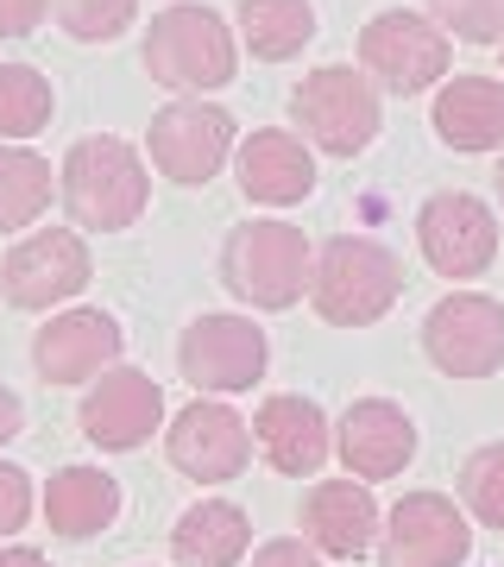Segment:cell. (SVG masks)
Instances as JSON below:
<instances>
[{
    "label": "cell",
    "mask_w": 504,
    "mask_h": 567,
    "mask_svg": "<svg viewBox=\"0 0 504 567\" xmlns=\"http://www.w3.org/2000/svg\"><path fill=\"white\" fill-rule=\"evenodd\" d=\"M461 505L485 529H504V442H485L461 466Z\"/></svg>",
    "instance_id": "484cf974"
},
{
    "label": "cell",
    "mask_w": 504,
    "mask_h": 567,
    "mask_svg": "<svg viewBox=\"0 0 504 567\" xmlns=\"http://www.w3.org/2000/svg\"><path fill=\"white\" fill-rule=\"evenodd\" d=\"M448 32L423 13H379L360 32V63L372 70V82H384L391 95H423L448 76Z\"/></svg>",
    "instance_id": "ba28073f"
},
{
    "label": "cell",
    "mask_w": 504,
    "mask_h": 567,
    "mask_svg": "<svg viewBox=\"0 0 504 567\" xmlns=\"http://www.w3.org/2000/svg\"><path fill=\"white\" fill-rule=\"evenodd\" d=\"M121 517V486L101 473V466H58L51 486H44V524L70 536V543H89Z\"/></svg>",
    "instance_id": "44dd1931"
},
{
    "label": "cell",
    "mask_w": 504,
    "mask_h": 567,
    "mask_svg": "<svg viewBox=\"0 0 504 567\" xmlns=\"http://www.w3.org/2000/svg\"><path fill=\"white\" fill-rule=\"evenodd\" d=\"M89 246L63 227H44L32 240H20L0 265V284H7V303L13 309H58L70 297L89 290Z\"/></svg>",
    "instance_id": "7c38bea8"
},
{
    "label": "cell",
    "mask_w": 504,
    "mask_h": 567,
    "mask_svg": "<svg viewBox=\"0 0 504 567\" xmlns=\"http://www.w3.org/2000/svg\"><path fill=\"white\" fill-rule=\"evenodd\" d=\"M0 567H51L39 548H0Z\"/></svg>",
    "instance_id": "d6a6232c"
},
{
    "label": "cell",
    "mask_w": 504,
    "mask_h": 567,
    "mask_svg": "<svg viewBox=\"0 0 504 567\" xmlns=\"http://www.w3.org/2000/svg\"><path fill=\"white\" fill-rule=\"evenodd\" d=\"M25 517H32V480H25V466H0V536H13Z\"/></svg>",
    "instance_id": "f1b7e54d"
},
{
    "label": "cell",
    "mask_w": 504,
    "mask_h": 567,
    "mask_svg": "<svg viewBox=\"0 0 504 567\" xmlns=\"http://www.w3.org/2000/svg\"><path fill=\"white\" fill-rule=\"evenodd\" d=\"M498 196H504V158H498Z\"/></svg>",
    "instance_id": "836d02e7"
},
{
    "label": "cell",
    "mask_w": 504,
    "mask_h": 567,
    "mask_svg": "<svg viewBox=\"0 0 504 567\" xmlns=\"http://www.w3.org/2000/svg\"><path fill=\"white\" fill-rule=\"evenodd\" d=\"M234 158H240L246 203L290 208V203H302V196L316 189V152H309V140H297V133L265 126V133H253V140L234 152Z\"/></svg>",
    "instance_id": "e0dca14e"
},
{
    "label": "cell",
    "mask_w": 504,
    "mask_h": 567,
    "mask_svg": "<svg viewBox=\"0 0 504 567\" xmlns=\"http://www.w3.org/2000/svg\"><path fill=\"white\" fill-rule=\"evenodd\" d=\"M253 567H322V561L309 555V543H297V536H278V543H265L259 555H253Z\"/></svg>",
    "instance_id": "4dcf8cb0"
},
{
    "label": "cell",
    "mask_w": 504,
    "mask_h": 567,
    "mask_svg": "<svg viewBox=\"0 0 504 567\" xmlns=\"http://www.w3.org/2000/svg\"><path fill=\"white\" fill-rule=\"evenodd\" d=\"M335 454H341L347 473L366 480V486L372 480H398L403 466H410V454H416V423L391 398H360L335 423Z\"/></svg>",
    "instance_id": "2e32d148"
},
{
    "label": "cell",
    "mask_w": 504,
    "mask_h": 567,
    "mask_svg": "<svg viewBox=\"0 0 504 567\" xmlns=\"http://www.w3.org/2000/svg\"><path fill=\"white\" fill-rule=\"evenodd\" d=\"M429 20L448 39L466 44H498L504 39V0H429Z\"/></svg>",
    "instance_id": "83f0119b"
},
{
    "label": "cell",
    "mask_w": 504,
    "mask_h": 567,
    "mask_svg": "<svg viewBox=\"0 0 504 567\" xmlns=\"http://www.w3.org/2000/svg\"><path fill=\"white\" fill-rule=\"evenodd\" d=\"M114 353H121V322L107 309H63L32 341V365L44 385H89L114 365Z\"/></svg>",
    "instance_id": "9a60e30c"
},
{
    "label": "cell",
    "mask_w": 504,
    "mask_h": 567,
    "mask_svg": "<svg viewBox=\"0 0 504 567\" xmlns=\"http://www.w3.org/2000/svg\"><path fill=\"white\" fill-rule=\"evenodd\" d=\"M51 7H58V0H0V39H25V32H39Z\"/></svg>",
    "instance_id": "f546056e"
},
{
    "label": "cell",
    "mask_w": 504,
    "mask_h": 567,
    "mask_svg": "<svg viewBox=\"0 0 504 567\" xmlns=\"http://www.w3.org/2000/svg\"><path fill=\"white\" fill-rule=\"evenodd\" d=\"M473 555L466 511L442 492H410L379 529V567H461Z\"/></svg>",
    "instance_id": "8fae6325"
},
{
    "label": "cell",
    "mask_w": 504,
    "mask_h": 567,
    "mask_svg": "<svg viewBox=\"0 0 504 567\" xmlns=\"http://www.w3.org/2000/svg\"><path fill=\"white\" fill-rule=\"evenodd\" d=\"M51 189H58V171L39 158V152H20V145H0V234H20L51 208Z\"/></svg>",
    "instance_id": "603a6c76"
},
{
    "label": "cell",
    "mask_w": 504,
    "mask_h": 567,
    "mask_svg": "<svg viewBox=\"0 0 504 567\" xmlns=\"http://www.w3.org/2000/svg\"><path fill=\"white\" fill-rule=\"evenodd\" d=\"M423 353L448 379H492L504 365V303L480 290H454L429 309Z\"/></svg>",
    "instance_id": "8992f818"
},
{
    "label": "cell",
    "mask_w": 504,
    "mask_h": 567,
    "mask_svg": "<svg viewBox=\"0 0 504 567\" xmlns=\"http://www.w3.org/2000/svg\"><path fill=\"white\" fill-rule=\"evenodd\" d=\"M435 140L448 152H498L504 145V82L492 76H454L429 107Z\"/></svg>",
    "instance_id": "ffe728a7"
},
{
    "label": "cell",
    "mask_w": 504,
    "mask_h": 567,
    "mask_svg": "<svg viewBox=\"0 0 504 567\" xmlns=\"http://www.w3.org/2000/svg\"><path fill=\"white\" fill-rule=\"evenodd\" d=\"M145 70L171 95H208L234 82V32L215 7H164L145 32Z\"/></svg>",
    "instance_id": "277c9868"
},
{
    "label": "cell",
    "mask_w": 504,
    "mask_h": 567,
    "mask_svg": "<svg viewBox=\"0 0 504 567\" xmlns=\"http://www.w3.org/2000/svg\"><path fill=\"white\" fill-rule=\"evenodd\" d=\"M403 290V265L398 252H384L379 240H360V234H335V240L316 252V278H309V297H316V316L328 328H372L391 316Z\"/></svg>",
    "instance_id": "7a4b0ae2"
},
{
    "label": "cell",
    "mask_w": 504,
    "mask_h": 567,
    "mask_svg": "<svg viewBox=\"0 0 504 567\" xmlns=\"http://www.w3.org/2000/svg\"><path fill=\"white\" fill-rule=\"evenodd\" d=\"M240 32L265 63H284L316 39V13L309 0H240Z\"/></svg>",
    "instance_id": "cb8c5ba5"
},
{
    "label": "cell",
    "mask_w": 504,
    "mask_h": 567,
    "mask_svg": "<svg viewBox=\"0 0 504 567\" xmlns=\"http://www.w3.org/2000/svg\"><path fill=\"white\" fill-rule=\"evenodd\" d=\"M290 121L302 126V140L316 152H335V158H353L366 145L379 140L384 126V107H379V89L347 70V63H322L290 89Z\"/></svg>",
    "instance_id": "5b68a950"
},
{
    "label": "cell",
    "mask_w": 504,
    "mask_h": 567,
    "mask_svg": "<svg viewBox=\"0 0 504 567\" xmlns=\"http://www.w3.org/2000/svg\"><path fill=\"white\" fill-rule=\"evenodd\" d=\"M145 152L158 164V177L171 183H208L234 158V114L215 102H171L152 114Z\"/></svg>",
    "instance_id": "30bf717a"
},
{
    "label": "cell",
    "mask_w": 504,
    "mask_h": 567,
    "mask_svg": "<svg viewBox=\"0 0 504 567\" xmlns=\"http://www.w3.org/2000/svg\"><path fill=\"white\" fill-rule=\"evenodd\" d=\"M20 429H25V404H20L7 385H0V442H13Z\"/></svg>",
    "instance_id": "1f68e13d"
},
{
    "label": "cell",
    "mask_w": 504,
    "mask_h": 567,
    "mask_svg": "<svg viewBox=\"0 0 504 567\" xmlns=\"http://www.w3.org/2000/svg\"><path fill=\"white\" fill-rule=\"evenodd\" d=\"M416 246H423L429 271H442V278H480L492 271L498 259V221H492V208L480 196H466V189H435L416 215Z\"/></svg>",
    "instance_id": "9c48e42d"
},
{
    "label": "cell",
    "mask_w": 504,
    "mask_h": 567,
    "mask_svg": "<svg viewBox=\"0 0 504 567\" xmlns=\"http://www.w3.org/2000/svg\"><path fill=\"white\" fill-rule=\"evenodd\" d=\"M253 435H259L265 461L278 466L284 480H309L316 466L328 461V416L309 398H297V391H284V398H271V404H259V423H253Z\"/></svg>",
    "instance_id": "d6986e66"
},
{
    "label": "cell",
    "mask_w": 504,
    "mask_h": 567,
    "mask_svg": "<svg viewBox=\"0 0 504 567\" xmlns=\"http://www.w3.org/2000/svg\"><path fill=\"white\" fill-rule=\"evenodd\" d=\"M152 203V171L126 140L114 133H89V140L70 145L63 158V208L70 221L89 227V234H121L133 227Z\"/></svg>",
    "instance_id": "6da1fadb"
},
{
    "label": "cell",
    "mask_w": 504,
    "mask_h": 567,
    "mask_svg": "<svg viewBox=\"0 0 504 567\" xmlns=\"http://www.w3.org/2000/svg\"><path fill=\"white\" fill-rule=\"evenodd\" d=\"M271 365V341L246 316H196L177 341V372L202 398L215 391H253Z\"/></svg>",
    "instance_id": "52a82bcc"
},
{
    "label": "cell",
    "mask_w": 504,
    "mask_h": 567,
    "mask_svg": "<svg viewBox=\"0 0 504 567\" xmlns=\"http://www.w3.org/2000/svg\"><path fill=\"white\" fill-rule=\"evenodd\" d=\"M51 126V82L32 63H0V140H32Z\"/></svg>",
    "instance_id": "d4e9b609"
},
{
    "label": "cell",
    "mask_w": 504,
    "mask_h": 567,
    "mask_svg": "<svg viewBox=\"0 0 504 567\" xmlns=\"http://www.w3.org/2000/svg\"><path fill=\"white\" fill-rule=\"evenodd\" d=\"M164 423V391L158 379H145L140 365H107L89 398H82V435L107 454H126V447H145Z\"/></svg>",
    "instance_id": "4fadbf2b"
},
{
    "label": "cell",
    "mask_w": 504,
    "mask_h": 567,
    "mask_svg": "<svg viewBox=\"0 0 504 567\" xmlns=\"http://www.w3.org/2000/svg\"><path fill=\"white\" fill-rule=\"evenodd\" d=\"M164 454L183 480H202V486H222V480H240L246 461H253V435L227 404H189L177 410V423L164 435Z\"/></svg>",
    "instance_id": "5bb4252c"
},
{
    "label": "cell",
    "mask_w": 504,
    "mask_h": 567,
    "mask_svg": "<svg viewBox=\"0 0 504 567\" xmlns=\"http://www.w3.org/2000/svg\"><path fill=\"white\" fill-rule=\"evenodd\" d=\"M246 543H253V524H246L240 505H196L171 529L177 567H234L246 555Z\"/></svg>",
    "instance_id": "7402d4cb"
},
{
    "label": "cell",
    "mask_w": 504,
    "mask_h": 567,
    "mask_svg": "<svg viewBox=\"0 0 504 567\" xmlns=\"http://www.w3.org/2000/svg\"><path fill=\"white\" fill-rule=\"evenodd\" d=\"M316 259L290 221H240L222 246V284L253 309H290L309 297Z\"/></svg>",
    "instance_id": "3957f363"
},
{
    "label": "cell",
    "mask_w": 504,
    "mask_h": 567,
    "mask_svg": "<svg viewBox=\"0 0 504 567\" xmlns=\"http://www.w3.org/2000/svg\"><path fill=\"white\" fill-rule=\"evenodd\" d=\"M498 44H504V39H498ZM498 58H504V51H498Z\"/></svg>",
    "instance_id": "e575fe53"
},
{
    "label": "cell",
    "mask_w": 504,
    "mask_h": 567,
    "mask_svg": "<svg viewBox=\"0 0 504 567\" xmlns=\"http://www.w3.org/2000/svg\"><path fill=\"white\" fill-rule=\"evenodd\" d=\"M302 536L322 555H341V561L366 555L379 543V505H372L366 480H322L302 498Z\"/></svg>",
    "instance_id": "ac0fdd59"
},
{
    "label": "cell",
    "mask_w": 504,
    "mask_h": 567,
    "mask_svg": "<svg viewBox=\"0 0 504 567\" xmlns=\"http://www.w3.org/2000/svg\"><path fill=\"white\" fill-rule=\"evenodd\" d=\"M133 13H140V0H58L63 32H70V39H82V44L121 39L126 25H133Z\"/></svg>",
    "instance_id": "4316f807"
}]
</instances>
